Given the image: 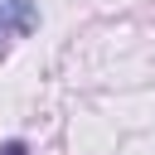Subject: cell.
Listing matches in <instances>:
<instances>
[{"label":"cell","instance_id":"obj_2","mask_svg":"<svg viewBox=\"0 0 155 155\" xmlns=\"http://www.w3.org/2000/svg\"><path fill=\"white\" fill-rule=\"evenodd\" d=\"M0 155H24V140H10V145H5Z\"/></svg>","mask_w":155,"mask_h":155},{"label":"cell","instance_id":"obj_1","mask_svg":"<svg viewBox=\"0 0 155 155\" xmlns=\"http://www.w3.org/2000/svg\"><path fill=\"white\" fill-rule=\"evenodd\" d=\"M34 24H39L34 0H0V53H5V44H10V39L29 34Z\"/></svg>","mask_w":155,"mask_h":155}]
</instances>
